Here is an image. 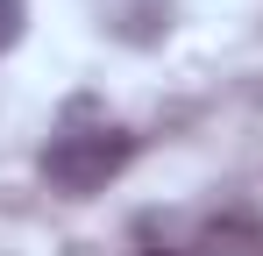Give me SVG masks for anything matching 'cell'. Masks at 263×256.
Masks as SVG:
<instances>
[{
    "label": "cell",
    "mask_w": 263,
    "mask_h": 256,
    "mask_svg": "<svg viewBox=\"0 0 263 256\" xmlns=\"http://www.w3.org/2000/svg\"><path fill=\"white\" fill-rule=\"evenodd\" d=\"M128 157H135L128 128H71V135H57V142L43 150V178L57 185V192L86 199V192H100L107 178H121Z\"/></svg>",
    "instance_id": "6da1fadb"
},
{
    "label": "cell",
    "mask_w": 263,
    "mask_h": 256,
    "mask_svg": "<svg viewBox=\"0 0 263 256\" xmlns=\"http://www.w3.org/2000/svg\"><path fill=\"white\" fill-rule=\"evenodd\" d=\"M22 22H29V7H22V0H0V50L22 43Z\"/></svg>",
    "instance_id": "7a4b0ae2"
}]
</instances>
